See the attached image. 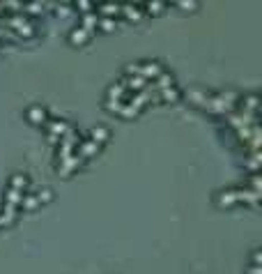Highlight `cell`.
<instances>
[{
	"label": "cell",
	"instance_id": "6da1fadb",
	"mask_svg": "<svg viewBox=\"0 0 262 274\" xmlns=\"http://www.w3.org/2000/svg\"><path fill=\"white\" fill-rule=\"evenodd\" d=\"M163 72V67L159 65L156 60H145V62H138V76H142L145 81H156L159 74Z\"/></svg>",
	"mask_w": 262,
	"mask_h": 274
},
{
	"label": "cell",
	"instance_id": "7a4b0ae2",
	"mask_svg": "<svg viewBox=\"0 0 262 274\" xmlns=\"http://www.w3.org/2000/svg\"><path fill=\"white\" fill-rule=\"evenodd\" d=\"M26 118H28L30 125L41 127V125H46V120H49V111H46L44 106H39V104H35V106H30L26 111Z\"/></svg>",
	"mask_w": 262,
	"mask_h": 274
},
{
	"label": "cell",
	"instance_id": "3957f363",
	"mask_svg": "<svg viewBox=\"0 0 262 274\" xmlns=\"http://www.w3.org/2000/svg\"><path fill=\"white\" fill-rule=\"evenodd\" d=\"M46 131H49V136L62 139V136L69 131V125L64 120H60V118H53V120H46Z\"/></svg>",
	"mask_w": 262,
	"mask_h": 274
},
{
	"label": "cell",
	"instance_id": "277c9868",
	"mask_svg": "<svg viewBox=\"0 0 262 274\" xmlns=\"http://www.w3.org/2000/svg\"><path fill=\"white\" fill-rule=\"evenodd\" d=\"M216 205L219 208H232V205H237V189H225V191H219L216 194Z\"/></svg>",
	"mask_w": 262,
	"mask_h": 274
},
{
	"label": "cell",
	"instance_id": "5b68a950",
	"mask_svg": "<svg viewBox=\"0 0 262 274\" xmlns=\"http://www.w3.org/2000/svg\"><path fill=\"white\" fill-rule=\"evenodd\" d=\"M78 164H81V159H78L76 154H72V157H67V159H62V162H60L58 173H60L62 177H69V175H72V173L78 168Z\"/></svg>",
	"mask_w": 262,
	"mask_h": 274
},
{
	"label": "cell",
	"instance_id": "8992f818",
	"mask_svg": "<svg viewBox=\"0 0 262 274\" xmlns=\"http://www.w3.org/2000/svg\"><path fill=\"white\" fill-rule=\"evenodd\" d=\"M90 37L92 35L87 33V30H83L81 26H76V28L69 33V44H72V47H83V44L90 42Z\"/></svg>",
	"mask_w": 262,
	"mask_h": 274
},
{
	"label": "cell",
	"instance_id": "52a82bcc",
	"mask_svg": "<svg viewBox=\"0 0 262 274\" xmlns=\"http://www.w3.org/2000/svg\"><path fill=\"white\" fill-rule=\"evenodd\" d=\"M30 187V177L23 175V173H14L12 177H9V189L14 191H21V194H26V189Z\"/></svg>",
	"mask_w": 262,
	"mask_h": 274
},
{
	"label": "cell",
	"instance_id": "ba28073f",
	"mask_svg": "<svg viewBox=\"0 0 262 274\" xmlns=\"http://www.w3.org/2000/svg\"><path fill=\"white\" fill-rule=\"evenodd\" d=\"M16 212H18V208L3 203V210H0V228H3V226H12V223L16 221Z\"/></svg>",
	"mask_w": 262,
	"mask_h": 274
},
{
	"label": "cell",
	"instance_id": "9c48e42d",
	"mask_svg": "<svg viewBox=\"0 0 262 274\" xmlns=\"http://www.w3.org/2000/svg\"><path fill=\"white\" fill-rule=\"evenodd\" d=\"M124 83L120 81V83H113L108 88V93H106V102H124Z\"/></svg>",
	"mask_w": 262,
	"mask_h": 274
},
{
	"label": "cell",
	"instance_id": "30bf717a",
	"mask_svg": "<svg viewBox=\"0 0 262 274\" xmlns=\"http://www.w3.org/2000/svg\"><path fill=\"white\" fill-rule=\"evenodd\" d=\"M108 136H110V131L106 129V127H101V125H97V127H92L90 129V141L92 143H97V145H104L106 141H108Z\"/></svg>",
	"mask_w": 262,
	"mask_h": 274
},
{
	"label": "cell",
	"instance_id": "8fae6325",
	"mask_svg": "<svg viewBox=\"0 0 262 274\" xmlns=\"http://www.w3.org/2000/svg\"><path fill=\"white\" fill-rule=\"evenodd\" d=\"M257 198H260V194H255V191L237 189V203H248V205H253V208H257Z\"/></svg>",
	"mask_w": 262,
	"mask_h": 274
},
{
	"label": "cell",
	"instance_id": "7c38bea8",
	"mask_svg": "<svg viewBox=\"0 0 262 274\" xmlns=\"http://www.w3.org/2000/svg\"><path fill=\"white\" fill-rule=\"evenodd\" d=\"M37 208H39V203H37L35 194H23L21 203H18V210H23V212H35Z\"/></svg>",
	"mask_w": 262,
	"mask_h": 274
},
{
	"label": "cell",
	"instance_id": "4fadbf2b",
	"mask_svg": "<svg viewBox=\"0 0 262 274\" xmlns=\"http://www.w3.org/2000/svg\"><path fill=\"white\" fill-rule=\"evenodd\" d=\"M94 10L101 14V19H113V16H120L122 7L120 5H97Z\"/></svg>",
	"mask_w": 262,
	"mask_h": 274
},
{
	"label": "cell",
	"instance_id": "5bb4252c",
	"mask_svg": "<svg viewBox=\"0 0 262 274\" xmlns=\"http://www.w3.org/2000/svg\"><path fill=\"white\" fill-rule=\"evenodd\" d=\"M78 26H81V28L83 30H87V33H94V30H97V16L94 14H83L81 16V24H78Z\"/></svg>",
	"mask_w": 262,
	"mask_h": 274
},
{
	"label": "cell",
	"instance_id": "9a60e30c",
	"mask_svg": "<svg viewBox=\"0 0 262 274\" xmlns=\"http://www.w3.org/2000/svg\"><path fill=\"white\" fill-rule=\"evenodd\" d=\"M3 198H5V203H7V205H14V208H18L23 194H21V191H14V189H9V187H7V191L3 194Z\"/></svg>",
	"mask_w": 262,
	"mask_h": 274
},
{
	"label": "cell",
	"instance_id": "2e32d148",
	"mask_svg": "<svg viewBox=\"0 0 262 274\" xmlns=\"http://www.w3.org/2000/svg\"><path fill=\"white\" fill-rule=\"evenodd\" d=\"M120 14H124L129 21H140L142 19V12H140V7L138 5H133V7H122V12Z\"/></svg>",
	"mask_w": 262,
	"mask_h": 274
},
{
	"label": "cell",
	"instance_id": "e0dca14e",
	"mask_svg": "<svg viewBox=\"0 0 262 274\" xmlns=\"http://www.w3.org/2000/svg\"><path fill=\"white\" fill-rule=\"evenodd\" d=\"M35 198H37V203H39V205H46V203H51V200H53V191H51L49 187H44V189H39L35 194Z\"/></svg>",
	"mask_w": 262,
	"mask_h": 274
},
{
	"label": "cell",
	"instance_id": "ac0fdd59",
	"mask_svg": "<svg viewBox=\"0 0 262 274\" xmlns=\"http://www.w3.org/2000/svg\"><path fill=\"white\" fill-rule=\"evenodd\" d=\"M161 93V99L163 102H170V104H175L179 99V93H177V88H168V90H159Z\"/></svg>",
	"mask_w": 262,
	"mask_h": 274
},
{
	"label": "cell",
	"instance_id": "d6986e66",
	"mask_svg": "<svg viewBox=\"0 0 262 274\" xmlns=\"http://www.w3.org/2000/svg\"><path fill=\"white\" fill-rule=\"evenodd\" d=\"M97 28L104 33H113L115 30V19H97Z\"/></svg>",
	"mask_w": 262,
	"mask_h": 274
},
{
	"label": "cell",
	"instance_id": "ffe728a7",
	"mask_svg": "<svg viewBox=\"0 0 262 274\" xmlns=\"http://www.w3.org/2000/svg\"><path fill=\"white\" fill-rule=\"evenodd\" d=\"M165 7H168L165 3H152V5H147V7H145V12H150V14L154 12V14H156V12H163Z\"/></svg>",
	"mask_w": 262,
	"mask_h": 274
},
{
	"label": "cell",
	"instance_id": "44dd1931",
	"mask_svg": "<svg viewBox=\"0 0 262 274\" xmlns=\"http://www.w3.org/2000/svg\"><path fill=\"white\" fill-rule=\"evenodd\" d=\"M248 274H260V265H253L251 272H248Z\"/></svg>",
	"mask_w": 262,
	"mask_h": 274
}]
</instances>
